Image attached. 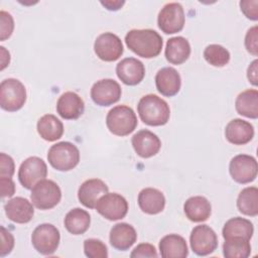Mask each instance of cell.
<instances>
[{
	"instance_id": "1",
	"label": "cell",
	"mask_w": 258,
	"mask_h": 258,
	"mask_svg": "<svg viewBox=\"0 0 258 258\" xmlns=\"http://www.w3.org/2000/svg\"><path fill=\"white\" fill-rule=\"evenodd\" d=\"M125 43L131 51L144 58L157 56L163 46L161 35L153 29H131L125 35Z\"/></svg>"
},
{
	"instance_id": "2",
	"label": "cell",
	"mask_w": 258,
	"mask_h": 258,
	"mask_svg": "<svg viewBox=\"0 0 258 258\" xmlns=\"http://www.w3.org/2000/svg\"><path fill=\"white\" fill-rule=\"evenodd\" d=\"M137 112L141 121L149 126L165 125L170 117L168 104L154 94L145 95L139 100Z\"/></svg>"
},
{
	"instance_id": "3",
	"label": "cell",
	"mask_w": 258,
	"mask_h": 258,
	"mask_svg": "<svg viewBox=\"0 0 258 258\" xmlns=\"http://www.w3.org/2000/svg\"><path fill=\"white\" fill-rule=\"evenodd\" d=\"M106 125L112 134L122 137L132 133L136 129L138 121L132 108L126 105H118L108 112Z\"/></svg>"
},
{
	"instance_id": "4",
	"label": "cell",
	"mask_w": 258,
	"mask_h": 258,
	"mask_svg": "<svg viewBox=\"0 0 258 258\" xmlns=\"http://www.w3.org/2000/svg\"><path fill=\"white\" fill-rule=\"evenodd\" d=\"M49 164L58 171L74 169L80 162L78 147L69 141H61L50 146L47 152Z\"/></svg>"
},
{
	"instance_id": "5",
	"label": "cell",
	"mask_w": 258,
	"mask_h": 258,
	"mask_svg": "<svg viewBox=\"0 0 258 258\" xmlns=\"http://www.w3.org/2000/svg\"><path fill=\"white\" fill-rule=\"evenodd\" d=\"M26 102V89L17 79L9 78L0 84V106L7 112L20 110Z\"/></svg>"
},
{
	"instance_id": "6",
	"label": "cell",
	"mask_w": 258,
	"mask_h": 258,
	"mask_svg": "<svg viewBox=\"0 0 258 258\" xmlns=\"http://www.w3.org/2000/svg\"><path fill=\"white\" fill-rule=\"evenodd\" d=\"M60 187L51 179L44 178L31 188L30 200L33 206L38 210H50L60 202Z\"/></svg>"
},
{
	"instance_id": "7",
	"label": "cell",
	"mask_w": 258,
	"mask_h": 258,
	"mask_svg": "<svg viewBox=\"0 0 258 258\" xmlns=\"http://www.w3.org/2000/svg\"><path fill=\"white\" fill-rule=\"evenodd\" d=\"M59 242V231L52 224L44 223L38 225L31 235L32 246L41 255L53 254L58 248Z\"/></svg>"
},
{
	"instance_id": "8",
	"label": "cell",
	"mask_w": 258,
	"mask_h": 258,
	"mask_svg": "<svg viewBox=\"0 0 258 258\" xmlns=\"http://www.w3.org/2000/svg\"><path fill=\"white\" fill-rule=\"evenodd\" d=\"M185 16L182 6L177 2L165 4L158 13L157 25L166 34H173L182 30Z\"/></svg>"
},
{
	"instance_id": "9",
	"label": "cell",
	"mask_w": 258,
	"mask_h": 258,
	"mask_svg": "<svg viewBox=\"0 0 258 258\" xmlns=\"http://www.w3.org/2000/svg\"><path fill=\"white\" fill-rule=\"evenodd\" d=\"M95 209L97 212L109 221H118L127 215L128 202L117 192H107L97 202Z\"/></svg>"
},
{
	"instance_id": "10",
	"label": "cell",
	"mask_w": 258,
	"mask_h": 258,
	"mask_svg": "<svg viewBox=\"0 0 258 258\" xmlns=\"http://www.w3.org/2000/svg\"><path fill=\"white\" fill-rule=\"evenodd\" d=\"M47 175L46 163L37 156L26 158L19 166L18 179L23 187L31 189L38 181L44 179Z\"/></svg>"
},
{
	"instance_id": "11",
	"label": "cell",
	"mask_w": 258,
	"mask_h": 258,
	"mask_svg": "<svg viewBox=\"0 0 258 258\" xmlns=\"http://www.w3.org/2000/svg\"><path fill=\"white\" fill-rule=\"evenodd\" d=\"M189 243L195 254L199 256H207L217 249L218 237L210 226L199 225L191 230Z\"/></svg>"
},
{
	"instance_id": "12",
	"label": "cell",
	"mask_w": 258,
	"mask_h": 258,
	"mask_svg": "<svg viewBox=\"0 0 258 258\" xmlns=\"http://www.w3.org/2000/svg\"><path fill=\"white\" fill-rule=\"evenodd\" d=\"M229 172L232 178L238 183L245 184L252 182L258 172L257 160L248 154H238L231 159Z\"/></svg>"
},
{
	"instance_id": "13",
	"label": "cell",
	"mask_w": 258,
	"mask_h": 258,
	"mask_svg": "<svg viewBox=\"0 0 258 258\" xmlns=\"http://www.w3.org/2000/svg\"><path fill=\"white\" fill-rule=\"evenodd\" d=\"M120 85L113 79L97 81L91 88V98L99 106L107 107L117 103L121 98Z\"/></svg>"
},
{
	"instance_id": "14",
	"label": "cell",
	"mask_w": 258,
	"mask_h": 258,
	"mask_svg": "<svg viewBox=\"0 0 258 258\" xmlns=\"http://www.w3.org/2000/svg\"><path fill=\"white\" fill-rule=\"evenodd\" d=\"M94 50L100 59L115 61L123 54L124 47L118 35L112 32H104L96 38Z\"/></svg>"
},
{
	"instance_id": "15",
	"label": "cell",
	"mask_w": 258,
	"mask_h": 258,
	"mask_svg": "<svg viewBox=\"0 0 258 258\" xmlns=\"http://www.w3.org/2000/svg\"><path fill=\"white\" fill-rule=\"evenodd\" d=\"M116 74L119 80L127 86H136L142 82L145 76V68L142 61L135 57H126L116 66Z\"/></svg>"
},
{
	"instance_id": "16",
	"label": "cell",
	"mask_w": 258,
	"mask_h": 258,
	"mask_svg": "<svg viewBox=\"0 0 258 258\" xmlns=\"http://www.w3.org/2000/svg\"><path fill=\"white\" fill-rule=\"evenodd\" d=\"M131 143L136 154L142 158H149L156 155L161 148L159 137L147 129H142L135 133L131 139Z\"/></svg>"
},
{
	"instance_id": "17",
	"label": "cell",
	"mask_w": 258,
	"mask_h": 258,
	"mask_svg": "<svg viewBox=\"0 0 258 258\" xmlns=\"http://www.w3.org/2000/svg\"><path fill=\"white\" fill-rule=\"evenodd\" d=\"M6 217L17 224H26L34 216L33 204L22 197H15L4 205Z\"/></svg>"
},
{
	"instance_id": "18",
	"label": "cell",
	"mask_w": 258,
	"mask_h": 258,
	"mask_svg": "<svg viewBox=\"0 0 258 258\" xmlns=\"http://www.w3.org/2000/svg\"><path fill=\"white\" fill-rule=\"evenodd\" d=\"M109 190L108 185L100 178H90L85 180L78 190L80 203L88 208L94 209L98 200Z\"/></svg>"
},
{
	"instance_id": "19",
	"label": "cell",
	"mask_w": 258,
	"mask_h": 258,
	"mask_svg": "<svg viewBox=\"0 0 258 258\" xmlns=\"http://www.w3.org/2000/svg\"><path fill=\"white\" fill-rule=\"evenodd\" d=\"M84 111L85 103L75 92H64L56 102V112L66 120H76L83 115Z\"/></svg>"
},
{
	"instance_id": "20",
	"label": "cell",
	"mask_w": 258,
	"mask_h": 258,
	"mask_svg": "<svg viewBox=\"0 0 258 258\" xmlns=\"http://www.w3.org/2000/svg\"><path fill=\"white\" fill-rule=\"evenodd\" d=\"M155 86L162 96L173 97L179 92L181 87L180 75L174 68H162L155 76Z\"/></svg>"
},
{
	"instance_id": "21",
	"label": "cell",
	"mask_w": 258,
	"mask_h": 258,
	"mask_svg": "<svg viewBox=\"0 0 258 258\" xmlns=\"http://www.w3.org/2000/svg\"><path fill=\"white\" fill-rule=\"evenodd\" d=\"M225 137L234 145L247 144L254 137V127L248 121L239 118L233 119L225 128Z\"/></svg>"
},
{
	"instance_id": "22",
	"label": "cell",
	"mask_w": 258,
	"mask_h": 258,
	"mask_svg": "<svg viewBox=\"0 0 258 258\" xmlns=\"http://www.w3.org/2000/svg\"><path fill=\"white\" fill-rule=\"evenodd\" d=\"M110 244L119 251L130 249L137 241V233L133 226L127 223H118L110 231Z\"/></svg>"
},
{
	"instance_id": "23",
	"label": "cell",
	"mask_w": 258,
	"mask_h": 258,
	"mask_svg": "<svg viewBox=\"0 0 258 258\" xmlns=\"http://www.w3.org/2000/svg\"><path fill=\"white\" fill-rule=\"evenodd\" d=\"M138 206L140 210L148 215H157L164 210V195L157 188L145 187L138 194Z\"/></svg>"
},
{
	"instance_id": "24",
	"label": "cell",
	"mask_w": 258,
	"mask_h": 258,
	"mask_svg": "<svg viewBox=\"0 0 258 258\" xmlns=\"http://www.w3.org/2000/svg\"><path fill=\"white\" fill-rule=\"evenodd\" d=\"M185 217L195 223L207 221L212 214L211 203L202 196H195L187 199L183 205Z\"/></svg>"
},
{
	"instance_id": "25",
	"label": "cell",
	"mask_w": 258,
	"mask_h": 258,
	"mask_svg": "<svg viewBox=\"0 0 258 258\" xmlns=\"http://www.w3.org/2000/svg\"><path fill=\"white\" fill-rule=\"evenodd\" d=\"M159 252L163 258H185L188 255V248L183 237L169 234L159 241Z\"/></svg>"
},
{
	"instance_id": "26",
	"label": "cell",
	"mask_w": 258,
	"mask_h": 258,
	"mask_svg": "<svg viewBox=\"0 0 258 258\" xmlns=\"http://www.w3.org/2000/svg\"><path fill=\"white\" fill-rule=\"evenodd\" d=\"M164 54L170 63L181 64L190 55V44L183 36L171 37L166 42Z\"/></svg>"
},
{
	"instance_id": "27",
	"label": "cell",
	"mask_w": 258,
	"mask_h": 258,
	"mask_svg": "<svg viewBox=\"0 0 258 258\" xmlns=\"http://www.w3.org/2000/svg\"><path fill=\"white\" fill-rule=\"evenodd\" d=\"M37 132L39 136L48 142L58 140L63 134V124L52 114H45L37 121Z\"/></svg>"
},
{
	"instance_id": "28",
	"label": "cell",
	"mask_w": 258,
	"mask_h": 258,
	"mask_svg": "<svg viewBox=\"0 0 258 258\" xmlns=\"http://www.w3.org/2000/svg\"><path fill=\"white\" fill-rule=\"evenodd\" d=\"M235 108L238 114L251 118H258V91L249 89L241 92L235 101Z\"/></svg>"
},
{
	"instance_id": "29",
	"label": "cell",
	"mask_w": 258,
	"mask_h": 258,
	"mask_svg": "<svg viewBox=\"0 0 258 258\" xmlns=\"http://www.w3.org/2000/svg\"><path fill=\"white\" fill-rule=\"evenodd\" d=\"M63 224L68 232L73 235H82L90 227L91 216L90 214L81 208H75L71 210L64 217Z\"/></svg>"
},
{
	"instance_id": "30",
	"label": "cell",
	"mask_w": 258,
	"mask_h": 258,
	"mask_svg": "<svg viewBox=\"0 0 258 258\" xmlns=\"http://www.w3.org/2000/svg\"><path fill=\"white\" fill-rule=\"evenodd\" d=\"M254 233V227L252 222L241 217H235L228 220L222 230L224 239L232 237H243L250 240Z\"/></svg>"
},
{
	"instance_id": "31",
	"label": "cell",
	"mask_w": 258,
	"mask_h": 258,
	"mask_svg": "<svg viewBox=\"0 0 258 258\" xmlns=\"http://www.w3.org/2000/svg\"><path fill=\"white\" fill-rule=\"evenodd\" d=\"M237 208L245 216L256 217L258 215V188L256 186L243 188L237 198Z\"/></svg>"
},
{
	"instance_id": "32",
	"label": "cell",
	"mask_w": 258,
	"mask_h": 258,
	"mask_svg": "<svg viewBox=\"0 0 258 258\" xmlns=\"http://www.w3.org/2000/svg\"><path fill=\"white\" fill-rule=\"evenodd\" d=\"M250 240L243 237H232L225 239L223 244V255L226 258H247L251 254Z\"/></svg>"
},
{
	"instance_id": "33",
	"label": "cell",
	"mask_w": 258,
	"mask_h": 258,
	"mask_svg": "<svg viewBox=\"0 0 258 258\" xmlns=\"http://www.w3.org/2000/svg\"><path fill=\"white\" fill-rule=\"evenodd\" d=\"M204 57L213 67L222 68L230 61V52L220 44H210L204 50Z\"/></svg>"
},
{
	"instance_id": "34",
	"label": "cell",
	"mask_w": 258,
	"mask_h": 258,
	"mask_svg": "<svg viewBox=\"0 0 258 258\" xmlns=\"http://www.w3.org/2000/svg\"><path fill=\"white\" fill-rule=\"evenodd\" d=\"M84 252L89 258H107L108 249L103 241L99 239H86L84 241Z\"/></svg>"
},
{
	"instance_id": "35",
	"label": "cell",
	"mask_w": 258,
	"mask_h": 258,
	"mask_svg": "<svg viewBox=\"0 0 258 258\" xmlns=\"http://www.w3.org/2000/svg\"><path fill=\"white\" fill-rule=\"evenodd\" d=\"M0 19H1V32H0V40L4 41L9 38L14 29V20L10 13L1 10L0 11Z\"/></svg>"
},
{
	"instance_id": "36",
	"label": "cell",
	"mask_w": 258,
	"mask_h": 258,
	"mask_svg": "<svg viewBox=\"0 0 258 258\" xmlns=\"http://www.w3.org/2000/svg\"><path fill=\"white\" fill-rule=\"evenodd\" d=\"M245 47L254 56L258 55V26L254 25L248 29L245 36Z\"/></svg>"
},
{
	"instance_id": "37",
	"label": "cell",
	"mask_w": 258,
	"mask_h": 258,
	"mask_svg": "<svg viewBox=\"0 0 258 258\" xmlns=\"http://www.w3.org/2000/svg\"><path fill=\"white\" fill-rule=\"evenodd\" d=\"M0 229H1V233H0V237H1L0 256L4 257V256L8 255L12 251V249L14 247V237L3 226H1Z\"/></svg>"
},
{
	"instance_id": "38",
	"label": "cell",
	"mask_w": 258,
	"mask_h": 258,
	"mask_svg": "<svg viewBox=\"0 0 258 258\" xmlns=\"http://www.w3.org/2000/svg\"><path fill=\"white\" fill-rule=\"evenodd\" d=\"M14 171L15 166L13 158L2 152L0 154V177H12Z\"/></svg>"
},
{
	"instance_id": "39",
	"label": "cell",
	"mask_w": 258,
	"mask_h": 258,
	"mask_svg": "<svg viewBox=\"0 0 258 258\" xmlns=\"http://www.w3.org/2000/svg\"><path fill=\"white\" fill-rule=\"evenodd\" d=\"M158 253L155 247L149 243H141L137 245L130 254L131 258L139 257H157Z\"/></svg>"
},
{
	"instance_id": "40",
	"label": "cell",
	"mask_w": 258,
	"mask_h": 258,
	"mask_svg": "<svg viewBox=\"0 0 258 258\" xmlns=\"http://www.w3.org/2000/svg\"><path fill=\"white\" fill-rule=\"evenodd\" d=\"M258 1L257 0H244L240 2L241 11L244 13V15L251 20L256 21L258 19Z\"/></svg>"
},
{
	"instance_id": "41",
	"label": "cell",
	"mask_w": 258,
	"mask_h": 258,
	"mask_svg": "<svg viewBox=\"0 0 258 258\" xmlns=\"http://www.w3.org/2000/svg\"><path fill=\"white\" fill-rule=\"evenodd\" d=\"M2 198H10L15 192V183L11 177H0Z\"/></svg>"
},
{
	"instance_id": "42",
	"label": "cell",
	"mask_w": 258,
	"mask_h": 258,
	"mask_svg": "<svg viewBox=\"0 0 258 258\" xmlns=\"http://www.w3.org/2000/svg\"><path fill=\"white\" fill-rule=\"evenodd\" d=\"M257 64H258V60L254 59L251 64L248 67L247 70V78L249 80V82L253 85V86H257L258 85V74H257Z\"/></svg>"
},
{
	"instance_id": "43",
	"label": "cell",
	"mask_w": 258,
	"mask_h": 258,
	"mask_svg": "<svg viewBox=\"0 0 258 258\" xmlns=\"http://www.w3.org/2000/svg\"><path fill=\"white\" fill-rule=\"evenodd\" d=\"M101 4L106 7V9L111 10V11H116L119 10L124 4L125 1H120V0H108V1H101Z\"/></svg>"
},
{
	"instance_id": "44",
	"label": "cell",
	"mask_w": 258,
	"mask_h": 258,
	"mask_svg": "<svg viewBox=\"0 0 258 258\" xmlns=\"http://www.w3.org/2000/svg\"><path fill=\"white\" fill-rule=\"evenodd\" d=\"M0 48H1V55H2V57H1V63H2L1 64V70H4L10 62V53H9V51H7L5 49L4 46H1Z\"/></svg>"
}]
</instances>
